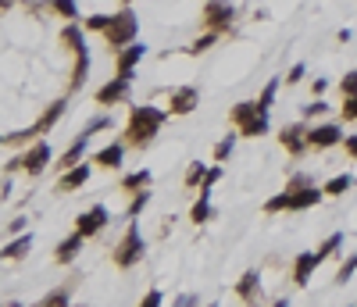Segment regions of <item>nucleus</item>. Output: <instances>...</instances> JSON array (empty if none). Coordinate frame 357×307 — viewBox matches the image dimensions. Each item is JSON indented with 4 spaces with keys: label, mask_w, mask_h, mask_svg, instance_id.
I'll return each mask as SVG.
<instances>
[{
    "label": "nucleus",
    "mask_w": 357,
    "mask_h": 307,
    "mask_svg": "<svg viewBox=\"0 0 357 307\" xmlns=\"http://www.w3.org/2000/svg\"><path fill=\"white\" fill-rule=\"evenodd\" d=\"M168 118H172V115L161 111V108H154V104H136V108H129V121H125V129H122V143H125V147H133V150L151 147V143L157 139V132L164 129Z\"/></svg>",
    "instance_id": "nucleus-1"
},
{
    "label": "nucleus",
    "mask_w": 357,
    "mask_h": 307,
    "mask_svg": "<svg viewBox=\"0 0 357 307\" xmlns=\"http://www.w3.org/2000/svg\"><path fill=\"white\" fill-rule=\"evenodd\" d=\"M29 250H32V232H22V236H15L8 247L0 250V261H22Z\"/></svg>",
    "instance_id": "nucleus-21"
},
{
    "label": "nucleus",
    "mask_w": 357,
    "mask_h": 307,
    "mask_svg": "<svg viewBox=\"0 0 357 307\" xmlns=\"http://www.w3.org/2000/svg\"><path fill=\"white\" fill-rule=\"evenodd\" d=\"M343 243H347V236H343V232H329V236L322 239V247L314 250V254H318V261H329V257H336V254L343 250Z\"/></svg>",
    "instance_id": "nucleus-26"
},
{
    "label": "nucleus",
    "mask_w": 357,
    "mask_h": 307,
    "mask_svg": "<svg viewBox=\"0 0 357 307\" xmlns=\"http://www.w3.org/2000/svg\"><path fill=\"white\" fill-rule=\"evenodd\" d=\"M336 143H343V126L322 121V126H307V147L311 150H329Z\"/></svg>",
    "instance_id": "nucleus-11"
},
{
    "label": "nucleus",
    "mask_w": 357,
    "mask_h": 307,
    "mask_svg": "<svg viewBox=\"0 0 357 307\" xmlns=\"http://www.w3.org/2000/svg\"><path fill=\"white\" fill-rule=\"evenodd\" d=\"M343 150L350 161H357V136H343Z\"/></svg>",
    "instance_id": "nucleus-46"
},
{
    "label": "nucleus",
    "mask_w": 357,
    "mask_h": 307,
    "mask_svg": "<svg viewBox=\"0 0 357 307\" xmlns=\"http://www.w3.org/2000/svg\"><path fill=\"white\" fill-rule=\"evenodd\" d=\"M125 143L118 139V143H108V147H100L97 154H93V165L97 168H104V172H118L122 168V161H125Z\"/></svg>",
    "instance_id": "nucleus-15"
},
{
    "label": "nucleus",
    "mask_w": 357,
    "mask_h": 307,
    "mask_svg": "<svg viewBox=\"0 0 357 307\" xmlns=\"http://www.w3.org/2000/svg\"><path fill=\"white\" fill-rule=\"evenodd\" d=\"M325 200V190L322 186H307V190H297V193H276V197H268L264 200V215H282V211H311V208H318V204Z\"/></svg>",
    "instance_id": "nucleus-4"
},
{
    "label": "nucleus",
    "mask_w": 357,
    "mask_h": 307,
    "mask_svg": "<svg viewBox=\"0 0 357 307\" xmlns=\"http://www.w3.org/2000/svg\"><path fill=\"white\" fill-rule=\"evenodd\" d=\"M82 247H86V239H82L79 232H72V236H65L54 247V264H72L79 254H82Z\"/></svg>",
    "instance_id": "nucleus-18"
},
{
    "label": "nucleus",
    "mask_w": 357,
    "mask_h": 307,
    "mask_svg": "<svg viewBox=\"0 0 357 307\" xmlns=\"http://www.w3.org/2000/svg\"><path fill=\"white\" fill-rule=\"evenodd\" d=\"M304 75H307V65L304 61H297L289 72H286V86H297V83H304Z\"/></svg>",
    "instance_id": "nucleus-40"
},
{
    "label": "nucleus",
    "mask_w": 357,
    "mask_h": 307,
    "mask_svg": "<svg viewBox=\"0 0 357 307\" xmlns=\"http://www.w3.org/2000/svg\"><path fill=\"white\" fill-rule=\"evenodd\" d=\"M307 186H318V182H314V175H311V172H293V175L286 179V186H282V190L297 193V190H307Z\"/></svg>",
    "instance_id": "nucleus-35"
},
{
    "label": "nucleus",
    "mask_w": 357,
    "mask_h": 307,
    "mask_svg": "<svg viewBox=\"0 0 357 307\" xmlns=\"http://www.w3.org/2000/svg\"><path fill=\"white\" fill-rule=\"evenodd\" d=\"M8 232H11V236H22V232H26V218H22V215L11 218V221H8Z\"/></svg>",
    "instance_id": "nucleus-45"
},
{
    "label": "nucleus",
    "mask_w": 357,
    "mask_h": 307,
    "mask_svg": "<svg viewBox=\"0 0 357 307\" xmlns=\"http://www.w3.org/2000/svg\"><path fill=\"white\" fill-rule=\"evenodd\" d=\"M268 129H271V121H268V115H254V118H250V121H243V126L236 129L240 136H247V139H258V136H268Z\"/></svg>",
    "instance_id": "nucleus-24"
},
{
    "label": "nucleus",
    "mask_w": 357,
    "mask_h": 307,
    "mask_svg": "<svg viewBox=\"0 0 357 307\" xmlns=\"http://www.w3.org/2000/svg\"><path fill=\"white\" fill-rule=\"evenodd\" d=\"M50 157H54L50 143H47V139H36V143H29V147H22V154H15V157L8 161V165H4V172H8V175H15V172H26L29 179H36V175H44V172H47Z\"/></svg>",
    "instance_id": "nucleus-3"
},
{
    "label": "nucleus",
    "mask_w": 357,
    "mask_h": 307,
    "mask_svg": "<svg viewBox=\"0 0 357 307\" xmlns=\"http://www.w3.org/2000/svg\"><path fill=\"white\" fill-rule=\"evenodd\" d=\"M90 175H93V168L82 161V165H72L68 172H57V186H54V193H75V190H82L90 182Z\"/></svg>",
    "instance_id": "nucleus-13"
},
{
    "label": "nucleus",
    "mask_w": 357,
    "mask_h": 307,
    "mask_svg": "<svg viewBox=\"0 0 357 307\" xmlns=\"http://www.w3.org/2000/svg\"><path fill=\"white\" fill-rule=\"evenodd\" d=\"M143 254H146V239H143V232H139V221L129 218L122 239L111 247V261H115V268L129 272V268H136V264L143 261Z\"/></svg>",
    "instance_id": "nucleus-2"
},
{
    "label": "nucleus",
    "mask_w": 357,
    "mask_h": 307,
    "mask_svg": "<svg viewBox=\"0 0 357 307\" xmlns=\"http://www.w3.org/2000/svg\"><path fill=\"white\" fill-rule=\"evenodd\" d=\"M279 143H282V150H286L289 157H300L304 150H311V147H307V121L300 118V121H289V126H282V129H279Z\"/></svg>",
    "instance_id": "nucleus-10"
},
{
    "label": "nucleus",
    "mask_w": 357,
    "mask_h": 307,
    "mask_svg": "<svg viewBox=\"0 0 357 307\" xmlns=\"http://www.w3.org/2000/svg\"><path fill=\"white\" fill-rule=\"evenodd\" d=\"M222 175H225V168H222V165H211V168H207V179H204L200 190H215V182H218Z\"/></svg>",
    "instance_id": "nucleus-43"
},
{
    "label": "nucleus",
    "mask_w": 357,
    "mask_h": 307,
    "mask_svg": "<svg viewBox=\"0 0 357 307\" xmlns=\"http://www.w3.org/2000/svg\"><path fill=\"white\" fill-rule=\"evenodd\" d=\"M350 186H354V175H347V172H340V175H332V179L325 182V186H322V190H325V197H343V193H347Z\"/></svg>",
    "instance_id": "nucleus-30"
},
{
    "label": "nucleus",
    "mask_w": 357,
    "mask_h": 307,
    "mask_svg": "<svg viewBox=\"0 0 357 307\" xmlns=\"http://www.w3.org/2000/svg\"><path fill=\"white\" fill-rule=\"evenodd\" d=\"M279 86H282V79H268L264 90L258 93V111L261 115H271V104H276V97H279Z\"/></svg>",
    "instance_id": "nucleus-25"
},
{
    "label": "nucleus",
    "mask_w": 357,
    "mask_h": 307,
    "mask_svg": "<svg viewBox=\"0 0 357 307\" xmlns=\"http://www.w3.org/2000/svg\"><path fill=\"white\" fill-rule=\"evenodd\" d=\"M204 179H207V165L193 161V165L186 168V186H190V190H200V186H204Z\"/></svg>",
    "instance_id": "nucleus-36"
},
{
    "label": "nucleus",
    "mask_w": 357,
    "mask_h": 307,
    "mask_svg": "<svg viewBox=\"0 0 357 307\" xmlns=\"http://www.w3.org/2000/svg\"><path fill=\"white\" fill-rule=\"evenodd\" d=\"M90 139L93 136H86V132H75V139L68 143L65 150L57 154V172H68L72 165H82L86 161V154H90Z\"/></svg>",
    "instance_id": "nucleus-12"
},
{
    "label": "nucleus",
    "mask_w": 357,
    "mask_h": 307,
    "mask_svg": "<svg viewBox=\"0 0 357 307\" xmlns=\"http://www.w3.org/2000/svg\"><path fill=\"white\" fill-rule=\"evenodd\" d=\"M122 4H125V8H133V0H122Z\"/></svg>",
    "instance_id": "nucleus-52"
},
{
    "label": "nucleus",
    "mask_w": 357,
    "mask_h": 307,
    "mask_svg": "<svg viewBox=\"0 0 357 307\" xmlns=\"http://www.w3.org/2000/svg\"><path fill=\"white\" fill-rule=\"evenodd\" d=\"M218 39H222L218 32H204V36H197L193 43L186 47V54H193V57H200V54H207V50H211V47L218 43Z\"/></svg>",
    "instance_id": "nucleus-32"
},
{
    "label": "nucleus",
    "mask_w": 357,
    "mask_h": 307,
    "mask_svg": "<svg viewBox=\"0 0 357 307\" xmlns=\"http://www.w3.org/2000/svg\"><path fill=\"white\" fill-rule=\"evenodd\" d=\"M111 26V14H86V32H104Z\"/></svg>",
    "instance_id": "nucleus-38"
},
{
    "label": "nucleus",
    "mask_w": 357,
    "mask_h": 307,
    "mask_svg": "<svg viewBox=\"0 0 357 307\" xmlns=\"http://www.w3.org/2000/svg\"><path fill=\"white\" fill-rule=\"evenodd\" d=\"M72 286L75 282H68V286H61V290H50L44 300H39L36 307H72Z\"/></svg>",
    "instance_id": "nucleus-27"
},
{
    "label": "nucleus",
    "mask_w": 357,
    "mask_h": 307,
    "mask_svg": "<svg viewBox=\"0 0 357 307\" xmlns=\"http://www.w3.org/2000/svg\"><path fill=\"white\" fill-rule=\"evenodd\" d=\"M254 115H258V100H240V104H236L233 111H229V121H233V126L240 129L243 121H250Z\"/></svg>",
    "instance_id": "nucleus-28"
},
{
    "label": "nucleus",
    "mask_w": 357,
    "mask_h": 307,
    "mask_svg": "<svg viewBox=\"0 0 357 307\" xmlns=\"http://www.w3.org/2000/svg\"><path fill=\"white\" fill-rule=\"evenodd\" d=\"M318 254L314 250H300L297 257H293V286H307L311 282V275L318 272Z\"/></svg>",
    "instance_id": "nucleus-16"
},
{
    "label": "nucleus",
    "mask_w": 357,
    "mask_h": 307,
    "mask_svg": "<svg viewBox=\"0 0 357 307\" xmlns=\"http://www.w3.org/2000/svg\"><path fill=\"white\" fill-rule=\"evenodd\" d=\"M133 79L136 75H115V79H108L93 97H97V104L100 108H115V104H125V100L133 97Z\"/></svg>",
    "instance_id": "nucleus-7"
},
{
    "label": "nucleus",
    "mask_w": 357,
    "mask_h": 307,
    "mask_svg": "<svg viewBox=\"0 0 357 307\" xmlns=\"http://www.w3.org/2000/svg\"><path fill=\"white\" fill-rule=\"evenodd\" d=\"M146 57V43H129V47H122L118 54H115V75H136V68H139V61Z\"/></svg>",
    "instance_id": "nucleus-14"
},
{
    "label": "nucleus",
    "mask_w": 357,
    "mask_h": 307,
    "mask_svg": "<svg viewBox=\"0 0 357 307\" xmlns=\"http://www.w3.org/2000/svg\"><path fill=\"white\" fill-rule=\"evenodd\" d=\"M139 307H164V293H161L157 286H154V290H151V293H146V297L139 300Z\"/></svg>",
    "instance_id": "nucleus-42"
},
{
    "label": "nucleus",
    "mask_w": 357,
    "mask_h": 307,
    "mask_svg": "<svg viewBox=\"0 0 357 307\" xmlns=\"http://www.w3.org/2000/svg\"><path fill=\"white\" fill-rule=\"evenodd\" d=\"M4 307H22V304H18V300H11V304H4Z\"/></svg>",
    "instance_id": "nucleus-51"
},
{
    "label": "nucleus",
    "mask_w": 357,
    "mask_h": 307,
    "mask_svg": "<svg viewBox=\"0 0 357 307\" xmlns=\"http://www.w3.org/2000/svg\"><path fill=\"white\" fill-rule=\"evenodd\" d=\"M340 93H343V97H357V68L340 79Z\"/></svg>",
    "instance_id": "nucleus-39"
},
{
    "label": "nucleus",
    "mask_w": 357,
    "mask_h": 307,
    "mask_svg": "<svg viewBox=\"0 0 357 307\" xmlns=\"http://www.w3.org/2000/svg\"><path fill=\"white\" fill-rule=\"evenodd\" d=\"M329 111H332V108H329V100H325V97H314L311 104H304V108H300V118H304V121H311V118H322V115H329Z\"/></svg>",
    "instance_id": "nucleus-34"
},
{
    "label": "nucleus",
    "mask_w": 357,
    "mask_h": 307,
    "mask_svg": "<svg viewBox=\"0 0 357 307\" xmlns=\"http://www.w3.org/2000/svg\"><path fill=\"white\" fill-rule=\"evenodd\" d=\"M172 307H200V297H197V293H179V297L172 300Z\"/></svg>",
    "instance_id": "nucleus-44"
},
{
    "label": "nucleus",
    "mask_w": 357,
    "mask_h": 307,
    "mask_svg": "<svg viewBox=\"0 0 357 307\" xmlns=\"http://www.w3.org/2000/svg\"><path fill=\"white\" fill-rule=\"evenodd\" d=\"M350 36H354L350 29H340V32H336V39H340V43H350Z\"/></svg>",
    "instance_id": "nucleus-48"
},
{
    "label": "nucleus",
    "mask_w": 357,
    "mask_h": 307,
    "mask_svg": "<svg viewBox=\"0 0 357 307\" xmlns=\"http://www.w3.org/2000/svg\"><path fill=\"white\" fill-rule=\"evenodd\" d=\"M215 218V208H211V190H200L197 204L190 208V221L193 225H204V221H211Z\"/></svg>",
    "instance_id": "nucleus-23"
},
{
    "label": "nucleus",
    "mask_w": 357,
    "mask_h": 307,
    "mask_svg": "<svg viewBox=\"0 0 357 307\" xmlns=\"http://www.w3.org/2000/svg\"><path fill=\"white\" fill-rule=\"evenodd\" d=\"M146 204H151V190H139L129 197V208H125V218H139L146 211Z\"/></svg>",
    "instance_id": "nucleus-33"
},
{
    "label": "nucleus",
    "mask_w": 357,
    "mask_h": 307,
    "mask_svg": "<svg viewBox=\"0 0 357 307\" xmlns=\"http://www.w3.org/2000/svg\"><path fill=\"white\" fill-rule=\"evenodd\" d=\"M354 275H357V250H354V254L340 264V272H336V286H347Z\"/></svg>",
    "instance_id": "nucleus-37"
},
{
    "label": "nucleus",
    "mask_w": 357,
    "mask_h": 307,
    "mask_svg": "<svg viewBox=\"0 0 357 307\" xmlns=\"http://www.w3.org/2000/svg\"><path fill=\"white\" fill-rule=\"evenodd\" d=\"M236 22V4L233 0H204V11H200V26L207 32H218L225 36Z\"/></svg>",
    "instance_id": "nucleus-6"
},
{
    "label": "nucleus",
    "mask_w": 357,
    "mask_h": 307,
    "mask_svg": "<svg viewBox=\"0 0 357 307\" xmlns=\"http://www.w3.org/2000/svg\"><path fill=\"white\" fill-rule=\"evenodd\" d=\"M47 8L57 18H65V22H79V4H75V0H47Z\"/></svg>",
    "instance_id": "nucleus-29"
},
{
    "label": "nucleus",
    "mask_w": 357,
    "mask_h": 307,
    "mask_svg": "<svg viewBox=\"0 0 357 307\" xmlns=\"http://www.w3.org/2000/svg\"><path fill=\"white\" fill-rule=\"evenodd\" d=\"M236 139H240V132H225L218 143H215V161L222 165V161H229L233 157V150H236Z\"/></svg>",
    "instance_id": "nucleus-31"
},
{
    "label": "nucleus",
    "mask_w": 357,
    "mask_h": 307,
    "mask_svg": "<svg viewBox=\"0 0 357 307\" xmlns=\"http://www.w3.org/2000/svg\"><path fill=\"white\" fill-rule=\"evenodd\" d=\"M340 115H343V121H357V97H343Z\"/></svg>",
    "instance_id": "nucleus-41"
},
{
    "label": "nucleus",
    "mask_w": 357,
    "mask_h": 307,
    "mask_svg": "<svg viewBox=\"0 0 357 307\" xmlns=\"http://www.w3.org/2000/svg\"><path fill=\"white\" fill-rule=\"evenodd\" d=\"M136 32H139V18L133 8H122L118 14H111V26L104 29V43L111 47V54H118L122 47L136 43Z\"/></svg>",
    "instance_id": "nucleus-5"
},
{
    "label": "nucleus",
    "mask_w": 357,
    "mask_h": 307,
    "mask_svg": "<svg viewBox=\"0 0 357 307\" xmlns=\"http://www.w3.org/2000/svg\"><path fill=\"white\" fill-rule=\"evenodd\" d=\"M75 65H72V79H68V93H79L86 86V72H90V47L86 50H75Z\"/></svg>",
    "instance_id": "nucleus-19"
},
{
    "label": "nucleus",
    "mask_w": 357,
    "mask_h": 307,
    "mask_svg": "<svg viewBox=\"0 0 357 307\" xmlns=\"http://www.w3.org/2000/svg\"><path fill=\"white\" fill-rule=\"evenodd\" d=\"M11 4H15V0H0V14H8V11H11Z\"/></svg>",
    "instance_id": "nucleus-49"
},
{
    "label": "nucleus",
    "mask_w": 357,
    "mask_h": 307,
    "mask_svg": "<svg viewBox=\"0 0 357 307\" xmlns=\"http://www.w3.org/2000/svg\"><path fill=\"white\" fill-rule=\"evenodd\" d=\"M61 43H65L72 54L75 50H86V32H82V22H65V29H61Z\"/></svg>",
    "instance_id": "nucleus-22"
},
{
    "label": "nucleus",
    "mask_w": 357,
    "mask_h": 307,
    "mask_svg": "<svg viewBox=\"0 0 357 307\" xmlns=\"http://www.w3.org/2000/svg\"><path fill=\"white\" fill-rule=\"evenodd\" d=\"M151 168H136V172H125L122 175V182H118V186H122V193H139V190H151Z\"/></svg>",
    "instance_id": "nucleus-20"
},
{
    "label": "nucleus",
    "mask_w": 357,
    "mask_h": 307,
    "mask_svg": "<svg viewBox=\"0 0 357 307\" xmlns=\"http://www.w3.org/2000/svg\"><path fill=\"white\" fill-rule=\"evenodd\" d=\"M271 307H293L289 300H276V304H271Z\"/></svg>",
    "instance_id": "nucleus-50"
},
{
    "label": "nucleus",
    "mask_w": 357,
    "mask_h": 307,
    "mask_svg": "<svg viewBox=\"0 0 357 307\" xmlns=\"http://www.w3.org/2000/svg\"><path fill=\"white\" fill-rule=\"evenodd\" d=\"M325 90H329V79H314V83H311V93H314V97H325Z\"/></svg>",
    "instance_id": "nucleus-47"
},
{
    "label": "nucleus",
    "mask_w": 357,
    "mask_h": 307,
    "mask_svg": "<svg viewBox=\"0 0 357 307\" xmlns=\"http://www.w3.org/2000/svg\"><path fill=\"white\" fill-rule=\"evenodd\" d=\"M108 221H111V211L104 208V204H93L90 211H82V215L75 218V232H79L82 239H93V236H100L104 229H108Z\"/></svg>",
    "instance_id": "nucleus-8"
},
{
    "label": "nucleus",
    "mask_w": 357,
    "mask_h": 307,
    "mask_svg": "<svg viewBox=\"0 0 357 307\" xmlns=\"http://www.w3.org/2000/svg\"><path fill=\"white\" fill-rule=\"evenodd\" d=\"M236 297H240L243 304H250V307L261 300V272H258V268H250V272L240 275V282H236Z\"/></svg>",
    "instance_id": "nucleus-17"
},
{
    "label": "nucleus",
    "mask_w": 357,
    "mask_h": 307,
    "mask_svg": "<svg viewBox=\"0 0 357 307\" xmlns=\"http://www.w3.org/2000/svg\"><path fill=\"white\" fill-rule=\"evenodd\" d=\"M197 104H200V90L197 86H175V90H168V108L164 111L182 118V115H193Z\"/></svg>",
    "instance_id": "nucleus-9"
}]
</instances>
